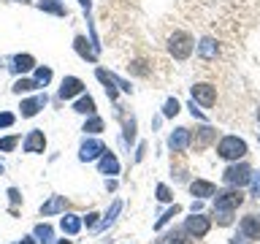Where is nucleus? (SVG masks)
<instances>
[{
  "label": "nucleus",
  "mask_w": 260,
  "mask_h": 244,
  "mask_svg": "<svg viewBox=\"0 0 260 244\" xmlns=\"http://www.w3.org/2000/svg\"><path fill=\"white\" fill-rule=\"evenodd\" d=\"M192 46H195V41L190 38V33H184V30H176L174 36L168 38V52L174 54V60H187V57L192 54Z\"/></svg>",
  "instance_id": "1"
},
{
  "label": "nucleus",
  "mask_w": 260,
  "mask_h": 244,
  "mask_svg": "<svg viewBox=\"0 0 260 244\" xmlns=\"http://www.w3.org/2000/svg\"><path fill=\"white\" fill-rule=\"evenodd\" d=\"M217 155L222 160H239L247 155V144H244L239 136H225L222 141L217 144Z\"/></svg>",
  "instance_id": "2"
},
{
  "label": "nucleus",
  "mask_w": 260,
  "mask_h": 244,
  "mask_svg": "<svg viewBox=\"0 0 260 244\" xmlns=\"http://www.w3.org/2000/svg\"><path fill=\"white\" fill-rule=\"evenodd\" d=\"M244 203V195L241 190H228V193H217V201H214V211H233Z\"/></svg>",
  "instance_id": "3"
},
{
  "label": "nucleus",
  "mask_w": 260,
  "mask_h": 244,
  "mask_svg": "<svg viewBox=\"0 0 260 244\" xmlns=\"http://www.w3.org/2000/svg\"><path fill=\"white\" fill-rule=\"evenodd\" d=\"M222 179L228 185H233V187H244L252 179V171H249V166H244V163H236V166H231L222 174Z\"/></svg>",
  "instance_id": "4"
},
{
  "label": "nucleus",
  "mask_w": 260,
  "mask_h": 244,
  "mask_svg": "<svg viewBox=\"0 0 260 244\" xmlns=\"http://www.w3.org/2000/svg\"><path fill=\"white\" fill-rule=\"evenodd\" d=\"M209 228H211L209 217L198 215V211H192V217H187V223H184V231L190 233V236H195V239H201V236H206V233H209Z\"/></svg>",
  "instance_id": "5"
},
{
  "label": "nucleus",
  "mask_w": 260,
  "mask_h": 244,
  "mask_svg": "<svg viewBox=\"0 0 260 244\" xmlns=\"http://www.w3.org/2000/svg\"><path fill=\"white\" fill-rule=\"evenodd\" d=\"M192 101H198L201 106H214V103H217V87L206 84V81L195 84V87H192Z\"/></svg>",
  "instance_id": "6"
},
{
  "label": "nucleus",
  "mask_w": 260,
  "mask_h": 244,
  "mask_svg": "<svg viewBox=\"0 0 260 244\" xmlns=\"http://www.w3.org/2000/svg\"><path fill=\"white\" fill-rule=\"evenodd\" d=\"M190 141H192V133H190L187 128H176L174 133L168 136L171 152H182V149H187V146H190Z\"/></svg>",
  "instance_id": "7"
},
{
  "label": "nucleus",
  "mask_w": 260,
  "mask_h": 244,
  "mask_svg": "<svg viewBox=\"0 0 260 244\" xmlns=\"http://www.w3.org/2000/svg\"><path fill=\"white\" fill-rule=\"evenodd\" d=\"M84 93V81L76 79V76H65L62 79V87H60V98L62 101H71V98H76Z\"/></svg>",
  "instance_id": "8"
},
{
  "label": "nucleus",
  "mask_w": 260,
  "mask_h": 244,
  "mask_svg": "<svg viewBox=\"0 0 260 244\" xmlns=\"http://www.w3.org/2000/svg\"><path fill=\"white\" fill-rule=\"evenodd\" d=\"M103 152H106V146H103L101 141H98V138H89V141L81 144V149H79V160H84V163L98 160Z\"/></svg>",
  "instance_id": "9"
},
{
  "label": "nucleus",
  "mask_w": 260,
  "mask_h": 244,
  "mask_svg": "<svg viewBox=\"0 0 260 244\" xmlns=\"http://www.w3.org/2000/svg\"><path fill=\"white\" fill-rule=\"evenodd\" d=\"M44 149H46V136H44V130H30L27 138H24V152L38 155V152H44Z\"/></svg>",
  "instance_id": "10"
},
{
  "label": "nucleus",
  "mask_w": 260,
  "mask_h": 244,
  "mask_svg": "<svg viewBox=\"0 0 260 244\" xmlns=\"http://www.w3.org/2000/svg\"><path fill=\"white\" fill-rule=\"evenodd\" d=\"M241 233L247 236V239H260V217L255 215H247L241 220Z\"/></svg>",
  "instance_id": "11"
},
{
  "label": "nucleus",
  "mask_w": 260,
  "mask_h": 244,
  "mask_svg": "<svg viewBox=\"0 0 260 244\" xmlns=\"http://www.w3.org/2000/svg\"><path fill=\"white\" fill-rule=\"evenodd\" d=\"M46 106V95H38V98H30V101H22V117H36V114Z\"/></svg>",
  "instance_id": "12"
},
{
  "label": "nucleus",
  "mask_w": 260,
  "mask_h": 244,
  "mask_svg": "<svg viewBox=\"0 0 260 244\" xmlns=\"http://www.w3.org/2000/svg\"><path fill=\"white\" fill-rule=\"evenodd\" d=\"M60 211H65V195H52L44 206H41V215L49 217V215H60Z\"/></svg>",
  "instance_id": "13"
},
{
  "label": "nucleus",
  "mask_w": 260,
  "mask_h": 244,
  "mask_svg": "<svg viewBox=\"0 0 260 244\" xmlns=\"http://www.w3.org/2000/svg\"><path fill=\"white\" fill-rule=\"evenodd\" d=\"M36 68V60H32L30 54H16L14 60H11V71L14 73H27Z\"/></svg>",
  "instance_id": "14"
},
{
  "label": "nucleus",
  "mask_w": 260,
  "mask_h": 244,
  "mask_svg": "<svg viewBox=\"0 0 260 244\" xmlns=\"http://www.w3.org/2000/svg\"><path fill=\"white\" fill-rule=\"evenodd\" d=\"M198 54L203 57V60H214V57L219 54L217 41H214V38H203L201 44H198Z\"/></svg>",
  "instance_id": "15"
},
{
  "label": "nucleus",
  "mask_w": 260,
  "mask_h": 244,
  "mask_svg": "<svg viewBox=\"0 0 260 244\" xmlns=\"http://www.w3.org/2000/svg\"><path fill=\"white\" fill-rule=\"evenodd\" d=\"M73 46H76V52L84 57V60H89V63H95V60H98V52H95L92 46H87V38H84V36H76Z\"/></svg>",
  "instance_id": "16"
},
{
  "label": "nucleus",
  "mask_w": 260,
  "mask_h": 244,
  "mask_svg": "<svg viewBox=\"0 0 260 244\" xmlns=\"http://www.w3.org/2000/svg\"><path fill=\"white\" fill-rule=\"evenodd\" d=\"M101 174H119V160L114 158L111 152H103L101 155Z\"/></svg>",
  "instance_id": "17"
},
{
  "label": "nucleus",
  "mask_w": 260,
  "mask_h": 244,
  "mask_svg": "<svg viewBox=\"0 0 260 244\" xmlns=\"http://www.w3.org/2000/svg\"><path fill=\"white\" fill-rule=\"evenodd\" d=\"M190 193L192 195H198V198H209V195H214V185L211 182H203V179H195V182L190 185Z\"/></svg>",
  "instance_id": "18"
},
{
  "label": "nucleus",
  "mask_w": 260,
  "mask_h": 244,
  "mask_svg": "<svg viewBox=\"0 0 260 244\" xmlns=\"http://www.w3.org/2000/svg\"><path fill=\"white\" fill-rule=\"evenodd\" d=\"M217 138V130L214 128H201L198 138H195V149H206V146Z\"/></svg>",
  "instance_id": "19"
},
{
  "label": "nucleus",
  "mask_w": 260,
  "mask_h": 244,
  "mask_svg": "<svg viewBox=\"0 0 260 244\" xmlns=\"http://www.w3.org/2000/svg\"><path fill=\"white\" fill-rule=\"evenodd\" d=\"M38 8L41 11H49L54 16H65L68 11H65V6H60V0H38Z\"/></svg>",
  "instance_id": "20"
},
{
  "label": "nucleus",
  "mask_w": 260,
  "mask_h": 244,
  "mask_svg": "<svg viewBox=\"0 0 260 244\" xmlns=\"http://www.w3.org/2000/svg\"><path fill=\"white\" fill-rule=\"evenodd\" d=\"M60 225H62V233H68V236H76V233H79V228H81V220H79L76 215H65Z\"/></svg>",
  "instance_id": "21"
},
{
  "label": "nucleus",
  "mask_w": 260,
  "mask_h": 244,
  "mask_svg": "<svg viewBox=\"0 0 260 244\" xmlns=\"http://www.w3.org/2000/svg\"><path fill=\"white\" fill-rule=\"evenodd\" d=\"M73 111H79V114H95V101L89 95H81L76 103H73Z\"/></svg>",
  "instance_id": "22"
},
{
  "label": "nucleus",
  "mask_w": 260,
  "mask_h": 244,
  "mask_svg": "<svg viewBox=\"0 0 260 244\" xmlns=\"http://www.w3.org/2000/svg\"><path fill=\"white\" fill-rule=\"evenodd\" d=\"M32 233H36V239L44 241V244H52V241H54V231H52L46 223H44V225H36V231H32Z\"/></svg>",
  "instance_id": "23"
},
{
  "label": "nucleus",
  "mask_w": 260,
  "mask_h": 244,
  "mask_svg": "<svg viewBox=\"0 0 260 244\" xmlns=\"http://www.w3.org/2000/svg\"><path fill=\"white\" fill-rule=\"evenodd\" d=\"M36 87H38V81H36V79H16V84H14L11 89L22 95V93H30V89H36Z\"/></svg>",
  "instance_id": "24"
},
{
  "label": "nucleus",
  "mask_w": 260,
  "mask_h": 244,
  "mask_svg": "<svg viewBox=\"0 0 260 244\" xmlns=\"http://www.w3.org/2000/svg\"><path fill=\"white\" fill-rule=\"evenodd\" d=\"M119 209H122V203H119V201H114V203H111V209H109V215H106V217H103V223H98V225H101V228H109L114 220H117Z\"/></svg>",
  "instance_id": "25"
},
{
  "label": "nucleus",
  "mask_w": 260,
  "mask_h": 244,
  "mask_svg": "<svg viewBox=\"0 0 260 244\" xmlns=\"http://www.w3.org/2000/svg\"><path fill=\"white\" fill-rule=\"evenodd\" d=\"M103 130V119L101 117H89L84 122V133H101Z\"/></svg>",
  "instance_id": "26"
},
{
  "label": "nucleus",
  "mask_w": 260,
  "mask_h": 244,
  "mask_svg": "<svg viewBox=\"0 0 260 244\" xmlns=\"http://www.w3.org/2000/svg\"><path fill=\"white\" fill-rule=\"evenodd\" d=\"M179 109H182V106H179V101H176V98H168V101H166V106H162V114H166V117H176V114H179Z\"/></svg>",
  "instance_id": "27"
},
{
  "label": "nucleus",
  "mask_w": 260,
  "mask_h": 244,
  "mask_svg": "<svg viewBox=\"0 0 260 244\" xmlns=\"http://www.w3.org/2000/svg\"><path fill=\"white\" fill-rule=\"evenodd\" d=\"M106 76H109V81H111V84L117 87V89H122V93H130V89H133V87H130V81L119 79V76H114V73H109V71H106Z\"/></svg>",
  "instance_id": "28"
},
{
  "label": "nucleus",
  "mask_w": 260,
  "mask_h": 244,
  "mask_svg": "<svg viewBox=\"0 0 260 244\" xmlns=\"http://www.w3.org/2000/svg\"><path fill=\"white\" fill-rule=\"evenodd\" d=\"M179 211H182V209H179V206H176V203H174V209H168V211H166V215H162V217L157 220V223H154V228H157V231H160V228H162V225H166V223H171V220H174V217L179 215Z\"/></svg>",
  "instance_id": "29"
},
{
  "label": "nucleus",
  "mask_w": 260,
  "mask_h": 244,
  "mask_svg": "<svg viewBox=\"0 0 260 244\" xmlns=\"http://www.w3.org/2000/svg\"><path fill=\"white\" fill-rule=\"evenodd\" d=\"M36 81H38V87H44L52 81V68H36Z\"/></svg>",
  "instance_id": "30"
},
{
  "label": "nucleus",
  "mask_w": 260,
  "mask_h": 244,
  "mask_svg": "<svg viewBox=\"0 0 260 244\" xmlns=\"http://www.w3.org/2000/svg\"><path fill=\"white\" fill-rule=\"evenodd\" d=\"M16 144H19V136H6V138H0V152H11Z\"/></svg>",
  "instance_id": "31"
},
{
  "label": "nucleus",
  "mask_w": 260,
  "mask_h": 244,
  "mask_svg": "<svg viewBox=\"0 0 260 244\" xmlns=\"http://www.w3.org/2000/svg\"><path fill=\"white\" fill-rule=\"evenodd\" d=\"M14 125V114L11 111H0V128H11Z\"/></svg>",
  "instance_id": "32"
},
{
  "label": "nucleus",
  "mask_w": 260,
  "mask_h": 244,
  "mask_svg": "<svg viewBox=\"0 0 260 244\" xmlns=\"http://www.w3.org/2000/svg\"><path fill=\"white\" fill-rule=\"evenodd\" d=\"M133 138H136V125H133V119H130V122H125V141L130 144Z\"/></svg>",
  "instance_id": "33"
},
{
  "label": "nucleus",
  "mask_w": 260,
  "mask_h": 244,
  "mask_svg": "<svg viewBox=\"0 0 260 244\" xmlns=\"http://www.w3.org/2000/svg\"><path fill=\"white\" fill-rule=\"evenodd\" d=\"M157 198H160V201H171L174 195H171V190H168L166 185H157Z\"/></svg>",
  "instance_id": "34"
},
{
  "label": "nucleus",
  "mask_w": 260,
  "mask_h": 244,
  "mask_svg": "<svg viewBox=\"0 0 260 244\" xmlns=\"http://www.w3.org/2000/svg\"><path fill=\"white\" fill-rule=\"evenodd\" d=\"M214 215H217V223L219 225H231V220H233L231 211H214Z\"/></svg>",
  "instance_id": "35"
},
{
  "label": "nucleus",
  "mask_w": 260,
  "mask_h": 244,
  "mask_svg": "<svg viewBox=\"0 0 260 244\" xmlns=\"http://www.w3.org/2000/svg\"><path fill=\"white\" fill-rule=\"evenodd\" d=\"M252 195H255V198H260V174L252 176Z\"/></svg>",
  "instance_id": "36"
},
{
  "label": "nucleus",
  "mask_w": 260,
  "mask_h": 244,
  "mask_svg": "<svg viewBox=\"0 0 260 244\" xmlns=\"http://www.w3.org/2000/svg\"><path fill=\"white\" fill-rule=\"evenodd\" d=\"M98 217H101V215H95V211H92V215H87V217H84L87 228H95V225H98Z\"/></svg>",
  "instance_id": "37"
},
{
  "label": "nucleus",
  "mask_w": 260,
  "mask_h": 244,
  "mask_svg": "<svg viewBox=\"0 0 260 244\" xmlns=\"http://www.w3.org/2000/svg\"><path fill=\"white\" fill-rule=\"evenodd\" d=\"M190 111H192V117H198V119H203V111H201V109H195V101L190 103Z\"/></svg>",
  "instance_id": "38"
},
{
  "label": "nucleus",
  "mask_w": 260,
  "mask_h": 244,
  "mask_svg": "<svg viewBox=\"0 0 260 244\" xmlns=\"http://www.w3.org/2000/svg\"><path fill=\"white\" fill-rule=\"evenodd\" d=\"M19 244H38V239H32V236H24V239Z\"/></svg>",
  "instance_id": "39"
},
{
  "label": "nucleus",
  "mask_w": 260,
  "mask_h": 244,
  "mask_svg": "<svg viewBox=\"0 0 260 244\" xmlns=\"http://www.w3.org/2000/svg\"><path fill=\"white\" fill-rule=\"evenodd\" d=\"M8 195H11V201H14V203H16V201H19V193H16V190H14V187H11V190H8Z\"/></svg>",
  "instance_id": "40"
},
{
  "label": "nucleus",
  "mask_w": 260,
  "mask_h": 244,
  "mask_svg": "<svg viewBox=\"0 0 260 244\" xmlns=\"http://www.w3.org/2000/svg\"><path fill=\"white\" fill-rule=\"evenodd\" d=\"M79 3L84 6V8H89V3H92V0H79Z\"/></svg>",
  "instance_id": "41"
},
{
  "label": "nucleus",
  "mask_w": 260,
  "mask_h": 244,
  "mask_svg": "<svg viewBox=\"0 0 260 244\" xmlns=\"http://www.w3.org/2000/svg\"><path fill=\"white\" fill-rule=\"evenodd\" d=\"M60 244H71V239H62V241H60Z\"/></svg>",
  "instance_id": "42"
},
{
  "label": "nucleus",
  "mask_w": 260,
  "mask_h": 244,
  "mask_svg": "<svg viewBox=\"0 0 260 244\" xmlns=\"http://www.w3.org/2000/svg\"><path fill=\"white\" fill-rule=\"evenodd\" d=\"M257 119H260V109H257Z\"/></svg>",
  "instance_id": "43"
},
{
  "label": "nucleus",
  "mask_w": 260,
  "mask_h": 244,
  "mask_svg": "<svg viewBox=\"0 0 260 244\" xmlns=\"http://www.w3.org/2000/svg\"><path fill=\"white\" fill-rule=\"evenodd\" d=\"M0 174H3V166H0Z\"/></svg>",
  "instance_id": "44"
},
{
  "label": "nucleus",
  "mask_w": 260,
  "mask_h": 244,
  "mask_svg": "<svg viewBox=\"0 0 260 244\" xmlns=\"http://www.w3.org/2000/svg\"><path fill=\"white\" fill-rule=\"evenodd\" d=\"M157 244H162V241H157Z\"/></svg>",
  "instance_id": "45"
},
{
  "label": "nucleus",
  "mask_w": 260,
  "mask_h": 244,
  "mask_svg": "<svg viewBox=\"0 0 260 244\" xmlns=\"http://www.w3.org/2000/svg\"><path fill=\"white\" fill-rule=\"evenodd\" d=\"M22 3H24V0H22Z\"/></svg>",
  "instance_id": "46"
}]
</instances>
